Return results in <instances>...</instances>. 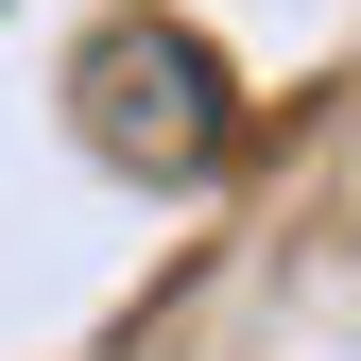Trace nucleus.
Here are the masks:
<instances>
[{"label":"nucleus","mask_w":361,"mask_h":361,"mask_svg":"<svg viewBox=\"0 0 361 361\" xmlns=\"http://www.w3.org/2000/svg\"><path fill=\"white\" fill-rule=\"evenodd\" d=\"M69 121L104 172H138V190H190V172H224V138H241V86H224V52L190 18H104L69 52Z\"/></svg>","instance_id":"obj_1"}]
</instances>
